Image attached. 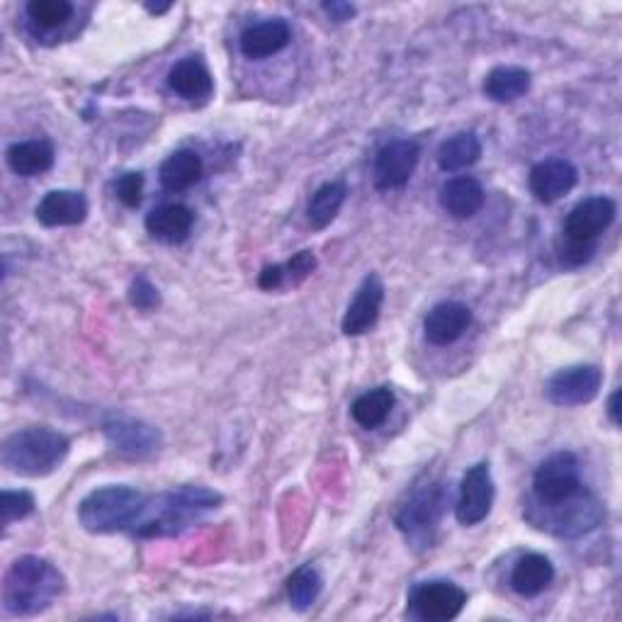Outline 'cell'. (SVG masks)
Instances as JSON below:
<instances>
[{"instance_id":"6da1fadb","label":"cell","mask_w":622,"mask_h":622,"mask_svg":"<svg viewBox=\"0 0 622 622\" xmlns=\"http://www.w3.org/2000/svg\"><path fill=\"white\" fill-rule=\"evenodd\" d=\"M64 574L49 559L24 554L6 571L3 608L8 615L15 618L40 615L64 593Z\"/></svg>"},{"instance_id":"7a4b0ae2","label":"cell","mask_w":622,"mask_h":622,"mask_svg":"<svg viewBox=\"0 0 622 622\" xmlns=\"http://www.w3.org/2000/svg\"><path fill=\"white\" fill-rule=\"evenodd\" d=\"M221 504V494L207 487H178L156 499H146L142 516L132 526L139 538H173L188 530L193 522Z\"/></svg>"},{"instance_id":"3957f363","label":"cell","mask_w":622,"mask_h":622,"mask_svg":"<svg viewBox=\"0 0 622 622\" xmlns=\"http://www.w3.org/2000/svg\"><path fill=\"white\" fill-rule=\"evenodd\" d=\"M71 440L64 433L46 426H32L12 433L6 438L0 459L12 471L22 477H46L69 457Z\"/></svg>"},{"instance_id":"277c9868","label":"cell","mask_w":622,"mask_h":622,"mask_svg":"<svg viewBox=\"0 0 622 622\" xmlns=\"http://www.w3.org/2000/svg\"><path fill=\"white\" fill-rule=\"evenodd\" d=\"M146 496L132 487H103L91 491L79 506L81 526L95 535L129 530L142 516Z\"/></svg>"},{"instance_id":"5b68a950","label":"cell","mask_w":622,"mask_h":622,"mask_svg":"<svg viewBox=\"0 0 622 622\" xmlns=\"http://www.w3.org/2000/svg\"><path fill=\"white\" fill-rule=\"evenodd\" d=\"M535 526L557 535V538H581L601 526L603 506L587 489L557 504H538V514H528Z\"/></svg>"},{"instance_id":"8992f818","label":"cell","mask_w":622,"mask_h":622,"mask_svg":"<svg viewBox=\"0 0 622 622\" xmlns=\"http://www.w3.org/2000/svg\"><path fill=\"white\" fill-rule=\"evenodd\" d=\"M447 504V494L443 489V484H426V487H418L408 501L400 508L394 522L408 540L414 542H431V535L438 528V522L443 518Z\"/></svg>"},{"instance_id":"52a82bcc","label":"cell","mask_w":622,"mask_h":622,"mask_svg":"<svg viewBox=\"0 0 622 622\" xmlns=\"http://www.w3.org/2000/svg\"><path fill=\"white\" fill-rule=\"evenodd\" d=\"M581 484L579 459L571 453H554L545 459L532 477V491L538 504H557L574 496Z\"/></svg>"},{"instance_id":"ba28073f","label":"cell","mask_w":622,"mask_h":622,"mask_svg":"<svg viewBox=\"0 0 622 622\" xmlns=\"http://www.w3.org/2000/svg\"><path fill=\"white\" fill-rule=\"evenodd\" d=\"M414 613L428 622L455 620L467 605V591L453 581H426L408 593Z\"/></svg>"},{"instance_id":"9c48e42d","label":"cell","mask_w":622,"mask_h":622,"mask_svg":"<svg viewBox=\"0 0 622 622\" xmlns=\"http://www.w3.org/2000/svg\"><path fill=\"white\" fill-rule=\"evenodd\" d=\"M603 372L595 365H574L559 370L547 382V396L557 406L591 404L601 392Z\"/></svg>"},{"instance_id":"30bf717a","label":"cell","mask_w":622,"mask_h":622,"mask_svg":"<svg viewBox=\"0 0 622 622\" xmlns=\"http://www.w3.org/2000/svg\"><path fill=\"white\" fill-rule=\"evenodd\" d=\"M494 479L491 469L487 463H479L475 467H469L459 484V496L455 504V516L463 526H477V522L487 520L494 506Z\"/></svg>"},{"instance_id":"8fae6325","label":"cell","mask_w":622,"mask_h":622,"mask_svg":"<svg viewBox=\"0 0 622 622\" xmlns=\"http://www.w3.org/2000/svg\"><path fill=\"white\" fill-rule=\"evenodd\" d=\"M615 215H618V207L611 197H603V195L587 197V200L579 203L569 211V217L564 221L567 241L595 243V239H599V236L615 221Z\"/></svg>"},{"instance_id":"7c38bea8","label":"cell","mask_w":622,"mask_h":622,"mask_svg":"<svg viewBox=\"0 0 622 622\" xmlns=\"http://www.w3.org/2000/svg\"><path fill=\"white\" fill-rule=\"evenodd\" d=\"M421 148L414 139H394L380 148L375 158V185L377 190L404 188L418 166Z\"/></svg>"},{"instance_id":"4fadbf2b","label":"cell","mask_w":622,"mask_h":622,"mask_svg":"<svg viewBox=\"0 0 622 622\" xmlns=\"http://www.w3.org/2000/svg\"><path fill=\"white\" fill-rule=\"evenodd\" d=\"M579 180V170L567 158H547L530 170V193L542 205H552L562 200L564 195L574 190Z\"/></svg>"},{"instance_id":"5bb4252c","label":"cell","mask_w":622,"mask_h":622,"mask_svg":"<svg viewBox=\"0 0 622 622\" xmlns=\"http://www.w3.org/2000/svg\"><path fill=\"white\" fill-rule=\"evenodd\" d=\"M382 304H384V282L380 280V276H375V272H370L363 284L357 288L353 302L345 309V317L341 323L343 333L345 335L367 333L377 323Z\"/></svg>"},{"instance_id":"9a60e30c","label":"cell","mask_w":622,"mask_h":622,"mask_svg":"<svg viewBox=\"0 0 622 622\" xmlns=\"http://www.w3.org/2000/svg\"><path fill=\"white\" fill-rule=\"evenodd\" d=\"M103 431L107 443L127 457H148L160 447V433L144 421L115 418L107 421Z\"/></svg>"},{"instance_id":"2e32d148","label":"cell","mask_w":622,"mask_h":622,"mask_svg":"<svg viewBox=\"0 0 622 622\" xmlns=\"http://www.w3.org/2000/svg\"><path fill=\"white\" fill-rule=\"evenodd\" d=\"M471 326V309L463 302H440L435 304L426 321H423V331L426 339L433 345H450L465 335V331Z\"/></svg>"},{"instance_id":"e0dca14e","label":"cell","mask_w":622,"mask_h":622,"mask_svg":"<svg viewBox=\"0 0 622 622\" xmlns=\"http://www.w3.org/2000/svg\"><path fill=\"white\" fill-rule=\"evenodd\" d=\"M34 215L49 229L79 227L89 217V200L76 190H52L42 197Z\"/></svg>"},{"instance_id":"ac0fdd59","label":"cell","mask_w":622,"mask_h":622,"mask_svg":"<svg viewBox=\"0 0 622 622\" xmlns=\"http://www.w3.org/2000/svg\"><path fill=\"white\" fill-rule=\"evenodd\" d=\"M292 32L290 24L284 20H266V22H256L251 28H246L241 32V54L246 59H268L272 54L282 52L284 46L290 44Z\"/></svg>"},{"instance_id":"d6986e66","label":"cell","mask_w":622,"mask_h":622,"mask_svg":"<svg viewBox=\"0 0 622 622\" xmlns=\"http://www.w3.org/2000/svg\"><path fill=\"white\" fill-rule=\"evenodd\" d=\"M195 224V215L185 205H160L146 215V231L164 243H183Z\"/></svg>"},{"instance_id":"ffe728a7","label":"cell","mask_w":622,"mask_h":622,"mask_svg":"<svg viewBox=\"0 0 622 622\" xmlns=\"http://www.w3.org/2000/svg\"><path fill=\"white\" fill-rule=\"evenodd\" d=\"M168 85L183 101H205V97H209L211 91H215V81H211L209 69L197 56L178 61V64L168 71Z\"/></svg>"},{"instance_id":"44dd1931","label":"cell","mask_w":622,"mask_h":622,"mask_svg":"<svg viewBox=\"0 0 622 622\" xmlns=\"http://www.w3.org/2000/svg\"><path fill=\"white\" fill-rule=\"evenodd\" d=\"M440 207L455 219H471L484 207V188L477 178L459 176L440 188Z\"/></svg>"},{"instance_id":"7402d4cb","label":"cell","mask_w":622,"mask_h":622,"mask_svg":"<svg viewBox=\"0 0 622 622\" xmlns=\"http://www.w3.org/2000/svg\"><path fill=\"white\" fill-rule=\"evenodd\" d=\"M554 579V567L545 554H526L520 557L511 571V589L522 599L540 595Z\"/></svg>"},{"instance_id":"603a6c76","label":"cell","mask_w":622,"mask_h":622,"mask_svg":"<svg viewBox=\"0 0 622 622\" xmlns=\"http://www.w3.org/2000/svg\"><path fill=\"white\" fill-rule=\"evenodd\" d=\"M6 158L12 173H18L20 178H34L54 166V146L46 139L18 142L8 148Z\"/></svg>"},{"instance_id":"cb8c5ba5","label":"cell","mask_w":622,"mask_h":622,"mask_svg":"<svg viewBox=\"0 0 622 622\" xmlns=\"http://www.w3.org/2000/svg\"><path fill=\"white\" fill-rule=\"evenodd\" d=\"M203 158L197 152H190V148H180V152L170 154L164 164H160L158 178L160 185L170 193H180L188 190L193 185L203 178Z\"/></svg>"},{"instance_id":"d4e9b609","label":"cell","mask_w":622,"mask_h":622,"mask_svg":"<svg viewBox=\"0 0 622 622\" xmlns=\"http://www.w3.org/2000/svg\"><path fill=\"white\" fill-rule=\"evenodd\" d=\"M435 158H438V166L445 173H457V170L475 166L481 158L479 136L471 132H457L453 136H447V139L438 146V154H435Z\"/></svg>"},{"instance_id":"484cf974","label":"cell","mask_w":622,"mask_h":622,"mask_svg":"<svg viewBox=\"0 0 622 622\" xmlns=\"http://www.w3.org/2000/svg\"><path fill=\"white\" fill-rule=\"evenodd\" d=\"M530 91V73L520 66H496L484 79V95L494 103H514Z\"/></svg>"},{"instance_id":"4316f807","label":"cell","mask_w":622,"mask_h":622,"mask_svg":"<svg viewBox=\"0 0 622 622\" xmlns=\"http://www.w3.org/2000/svg\"><path fill=\"white\" fill-rule=\"evenodd\" d=\"M348 188L345 183L333 180L323 183L321 188L311 195V200L307 205V219L311 224V229H326L329 224L339 217V211L345 205Z\"/></svg>"},{"instance_id":"83f0119b","label":"cell","mask_w":622,"mask_h":622,"mask_svg":"<svg viewBox=\"0 0 622 622\" xmlns=\"http://www.w3.org/2000/svg\"><path fill=\"white\" fill-rule=\"evenodd\" d=\"M394 392L390 387H377L365 394H360L351 406V416L360 428L375 431L380 428L394 408Z\"/></svg>"},{"instance_id":"f1b7e54d","label":"cell","mask_w":622,"mask_h":622,"mask_svg":"<svg viewBox=\"0 0 622 622\" xmlns=\"http://www.w3.org/2000/svg\"><path fill=\"white\" fill-rule=\"evenodd\" d=\"M321 589H323V579L314 567L304 564L300 569H294V574L288 579L290 605L300 613L309 611V608L314 605L321 595Z\"/></svg>"},{"instance_id":"f546056e","label":"cell","mask_w":622,"mask_h":622,"mask_svg":"<svg viewBox=\"0 0 622 622\" xmlns=\"http://www.w3.org/2000/svg\"><path fill=\"white\" fill-rule=\"evenodd\" d=\"M73 15L69 0H32L28 3V18L42 30H56Z\"/></svg>"},{"instance_id":"4dcf8cb0","label":"cell","mask_w":622,"mask_h":622,"mask_svg":"<svg viewBox=\"0 0 622 622\" xmlns=\"http://www.w3.org/2000/svg\"><path fill=\"white\" fill-rule=\"evenodd\" d=\"M32 511H34V496L30 491L0 494V516H3V528H10L15 520L28 518Z\"/></svg>"},{"instance_id":"1f68e13d","label":"cell","mask_w":622,"mask_h":622,"mask_svg":"<svg viewBox=\"0 0 622 622\" xmlns=\"http://www.w3.org/2000/svg\"><path fill=\"white\" fill-rule=\"evenodd\" d=\"M115 195H117V200L124 205V207H139L142 203V195H144V176L142 173H124V176L117 178L115 183Z\"/></svg>"},{"instance_id":"d6a6232c","label":"cell","mask_w":622,"mask_h":622,"mask_svg":"<svg viewBox=\"0 0 622 622\" xmlns=\"http://www.w3.org/2000/svg\"><path fill=\"white\" fill-rule=\"evenodd\" d=\"M129 302L132 307L136 309H142V311H152L160 304V294L158 290L152 284V280L139 276L134 282H132V288H129Z\"/></svg>"},{"instance_id":"836d02e7","label":"cell","mask_w":622,"mask_h":622,"mask_svg":"<svg viewBox=\"0 0 622 622\" xmlns=\"http://www.w3.org/2000/svg\"><path fill=\"white\" fill-rule=\"evenodd\" d=\"M317 270V258L311 251H300L297 256H292V260L284 263V272H288V282L300 284L304 282L311 272Z\"/></svg>"},{"instance_id":"e575fe53","label":"cell","mask_w":622,"mask_h":622,"mask_svg":"<svg viewBox=\"0 0 622 622\" xmlns=\"http://www.w3.org/2000/svg\"><path fill=\"white\" fill-rule=\"evenodd\" d=\"M593 251H595V243L567 241V246L562 248L559 258H562V263H567V266H581V263H587V260H591Z\"/></svg>"},{"instance_id":"d590c367","label":"cell","mask_w":622,"mask_h":622,"mask_svg":"<svg viewBox=\"0 0 622 622\" xmlns=\"http://www.w3.org/2000/svg\"><path fill=\"white\" fill-rule=\"evenodd\" d=\"M288 282V272H284V266H268L263 268V272L258 276V284H260V290H280L282 284Z\"/></svg>"},{"instance_id":"8d00e7d4","label":"cell","mask_w":622,"mask_h":622,"mask_svg":"<svg viewBox=\"0 0 622 622\" xmlns=\"http://www.w3.org/2000/svg\"><path fill=\"white\" fill-rule=\"evenodd\" d=\"M321 8L333 22H348L355 18V6L343 3V0H331V3H323Z\"/></svg>"},{"instance_id":"74e56055","label":"cell","mask_w":622,"mask_h":622,"mask_svg":"<svg viewBox=\"0 0 622 622\" xmlns=\"http://www.w3.org/2000/svg\"><path fill=\"white\" fill-rule=\"evenodd\" d=\"M608 416H611L613 426H620V390H615L608 400Z\"/></svg>"},{"instance_id":"f35d334b","label":"cell","mask_w":622,"mask_h":622,"mask_svg":"<svg viewBox=\"0 0 622 622\" xmlns=\"http://www.w3.org/2000/svg\"><path fill=\"white\" fill-rule=\"evenodd\" d=\"M146 10H148V12H154V15H164V12L170 10V3H164V6H152V3H148Z\"/></svg>"}]
</instances>
